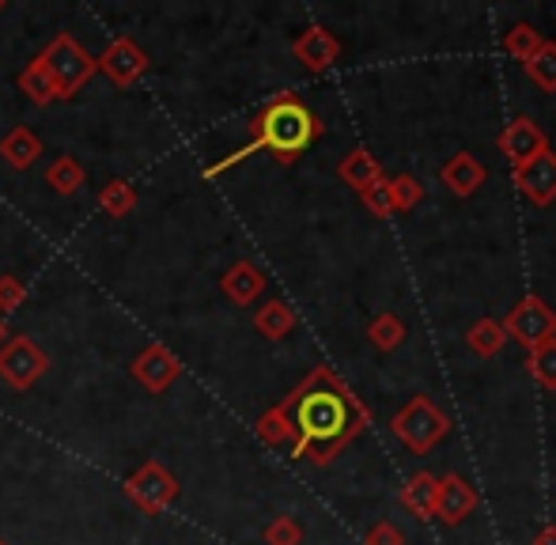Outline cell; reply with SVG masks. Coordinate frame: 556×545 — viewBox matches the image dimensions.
Masks as SVG:
<instances>
[{"label":"cell","mask_w":556,"mask_h":545,"mask_svg":"<svg viewBox=\"0 0 556 545\" xmlns=\"http://www.w3.org/2000/svg\"><path fill=\"white\" fill-rule=\"evenodd\" d=\"M280 406L295 424L292 458H315L318 466L333 462V455L364 432L367 417L364 402L352 398L349 386L330 368H315Z\"/></svg>","instance_id":"obj_1"},{"label":"cell","mask_w":556,"mask_h":545,"mask_svg":"<svg viewBox=\"0 0 556 545\" xmlns=\"http://www.w3.org/2000/svg\"><path fill=\"white\" fill-rule=\"evenodd\" d=\"M250 134H254V137H250L239 152L208 163L205 178L224 175V170H231L235 163L250 160V155H257V152H273L280 163L300 160V155L307 152L311 140L323 134V122H318L315 114H311L307 106L292 96V91H280L277 99H269V103L254 114V122H250Z\"/></svg>","instance_id":"obj_2"},{"label":"cell","mask_w":556,"mask_h":545,"mask_svg":"<svg viewBox=\"0 0 556 545\" xmlns=\"http://www.w3.org/2000/svg\"><path fill=\"white\" fill-rule=\"evenodd\" d=\"M38 61H42V68L50 73L53 91H58V103L76 99L84 91V84L99 73V61L91 58V53L80 46V38L68 35V30L53 35L50 42H46V50L38 53Z\"/></svg>","instance_id":"obj_3"},{"label":"cell","mask_w":556,"mask_h":545,"mask_svg":"<svg viewBox=\"0 0 556 545\" xmlns=\"http://www.w3.org/2000/svg\"><path fill=\"white\" fill-rule=\"evenodd\" d=\"M50 371V356L27 333H12V338L0 345V379L12 386L15 394L35 391L38 379Z\"/></svg>","instance_id":"obj_4"},{"label":"cell","mask_w":556,"mask_h":545,"mask_svg":"<svg viewBox=\"0 0 556 545\" xmlns=\"http://www.w3.org/2000/svg\"><path fill=\"white\" fill-rule=\"evenodd\" d=\"M122 493L129 496L144 516H163V511L178 500V481L167 466L155 462V458H148V462H140L137 470L125 478Z\"/></svg>","instance_id":"obj_5"},{"label":"cell","mask_w":556,"mask_h":545,"mask_svg":"<svg viewBox=\"0 0 556 545\" xmlns=\"http://www.w3.org/2000/svg\"><path fill=\"white\" fill-rule=\"evenodd\" d=\"M446 428H451L446 417L428 398H413L409 406L394 417V435L409 451H417V455H425L428 447H435V443L446 435Z\"/></svg>","instance_id":"obj_6"},{"label":"cell","mask_w":556,"mask_h":545,"mask_svg":"<svg viewBox=\"0 0 556 545\" xmlns=\"http://www.w3.org/2000/svg\"><path fill=\"white\" fill-rule=\"evenodd\" d=\"M99 73L106 76V80L114 84V88H132V84L144 80L148 73V53L137 46V38L129 35H117L111 38V46H106L103 53H99Z\"/></svg>","instance_id":"obj_7"},{"label":"cell","mask_w":556,"mask_h":545,"mask_svg":"<svg viewBox=\"0 0 556 545\" xmlns=\"http://www.w3.org/2000/svg\"><path fill=\"white\" fill-rule=\"evenodd\" d=\"M129 371L148 394H163V391H170V383H175L178 376H182V360H178L167 345L152 341V345L140 348V353L132 356Z\"/></svg>","instance_id":"obj_8"},{"label":"cell","mask_w":556,"mask_h":545,"mask_svg":"<svg viewBox=\"0 0 556 545\" xmlns=\"http://www.w3.org/2000/svg\"><path fill=\"white\" fill-rule=\"evenodd\" d=\"M504 333H511L515 341H522V345L534 353L538 345H545V341H553V333H556V315L549 307H545L542 300H522L519 307L507 315V322H504Z\"/></svg>","instance_id":"obj_9"},{"label":"cell","mask_w":556,"mask_h":545,"mask_svg":"<svg viewBox=\"0 0 556 545\" xmlns=\"http://www.w3.org/2000/svg\"><path fill=\"white\" fill-rule=\"evenodd\" d=\"M515 186L522 190V198H530L534 205H549L556 198V155L542 152L530 163L515 167Z\"/></svg>","instance_id":"obj_10"},{"label":"cell","mask_w":556,"mask_h":545,"mask_svg":"<svg viewBox=\"0 0 556 545\" xmlns=\"http://www.w3.org/2000/svg\"><path fill=\"white\" fill-rule=\"evenodd\" d=\"M500 148H504V155L515 167H522V163H530L534 155L549 152V140H545V134L530 118H515L511 126L500 134Z\"/></svg>","instance_id":"obj_11"},{"label":"cell","mask_w":556,"mask_h":545,"mask_svg":"<svg viewBox=\"0 0 556 545\" xmlns=\"http://www.w3.org/2000/svg\"><path fill=\"white\" fill-rule=\"evenodd\" d=\"M477 508V493L473 485H466V481L458 478V473H446L440 481V493H435V519H443L446 527L462 523L466 516H473Z\"/></svg>","instance_id":"obj_12"},{"label":"cell","mask_w":556,"mask_h":545,"mask_svg":"<svg viewBox=\"0 0 556 545\" xmlns=\"http://www.w3.org/2000/svg\"><path fill=\"white\" fill-rule=\"evenodd\" d=\"M220 292L235 303V307H250V303L262 300L265 272L257 269L254 262H235V266L220 277Z\"/></svg>","instance_id":"obj_13"},{"label":"cell","mask_w":556,"mask_h":545,"mask_svg":"<svg viewBox=\"0 0 556 545\" xmlns=\"http://www.w3.org/2000/svg\"><path fill=\"white\" fill-rule=\"evenodd\" d=\"M292 53L311 68V73H323V68H330L333 61H337V53H341V42H337V38L326 27H307L292 42Z\"/></svg>","instance_id":"obj_14"},{"label":"cell","mask_w":556,"mask_h":545,"mask_svg":"<svg viewBox=\"0 0 556 545\" xmlns=\"http://www.w3.org/2000/svg\"><path fill=\"white\" fill-rule=\"evenodd\" d=\"M0 160L12 170H27L42 160V137L30 126H12L4 137H0Z\"/></svg>","instance_id":"obj_15"},{"label":"cell","mask_w":556,"mask_h":545,"mask_svg":"<svg viewBox=\"0 0 556 545\" xmlns=\"http://www.w3.org/2000/svg\"><path fill=\"white\" fill-rule=\"evenodd\" d=\"M88 182V170L76 155H58V160L46 167V186H50L58 198H76Z\"/></svg>","instance_id":"obj_16"},{"label":"cell","mask_w":556,"mask_h":545,"mask_svg":"<svg viewBox=\"0 0 556 545\" xmlns=\"http://www.w3.org/2000/svg\"><path fill=\"white\" fill-rule=\"evenodd\" d=\"M337 175L344 178V182L352 186V190H371V186H379L382 182V167H379V160H375L371 152H364V148H356L352 155H344L341 160V167H337Z\"/></svg>","instance_id":"obj_17"},{"label":"cell","mask_w":556,"mask_h":545,"mask_svg":"<svg viewBox=\"0 0 556 545\" xmlns=\"http://www.w3.org/2000/svg\"><path fill=\"white\" fill-rule=\"evenodd\" d=\"M443 182L451 186L458 198H469L473 190H481V182H484V167L473 160L469 152H458L451 163L443 167Z\"/></svg>","instance_id":"obj_18"},{"label":"cell","mask_w":556,"mask_h":545,"mask_svg":"<svg viewBox=\"0 0 556 545\" xmlns=\"http://www.w3.org/2000/svg\"><path fill=\"white\" fill-rule=\"evenodd\" d=\"M254 330L262 333V338H269V341L288 338V333L295 330V310L288 307L285 300L262 303V307H257V315H254Z\"/></svg>","instance_id":"obj_19"},{"label":"cell","mask_w":556,"mask_h":545,"mask_svg":"<svg viewBox=\"0 0 556 545\" xmlns=\"http://www.w3.org/2000/svg\"><path fill=\"white\" fill-rule=\"evenodd\" d=\"M20 91H23V99L27 103H35V106H50V103H58V91H53V80H50V73L42 68V61H27L23 65V73H20Z\"/></svg>","instance_id":"obj_20"},{"label":"cell","mask_w":556,"mask_h":545,"mask_svg":"<svg viewBox=\"0 0 556 545\" xmlns=\"http://www.w3.org/2000/svg\"><path fill=\"white\" fill-rule=\"evenodd\" d=\"M435 493H440V481H435L432 473H413L402 489V504L413 511V516L428 519L435 511Z\"/></svg>","instance_id":"obj_21"},{"label":"cell","mask_w":556,"mask_h":545,"mask_svg":"<svg viewBox=\"0 0 556 545\" xmlns=\"http://www.w3.org/2000/svg\"><path fill=\"white\" fill-rule=\"evenodd\" d=\"M254 432L265 447H288V443H295V424H292V417H288L285 406H273L269 413H262L257 424H254Z\"/></svg>","instance_id":"obj_22"},{"label":"cell","mask_w":556,"mask_h":545,"mask_svg":"<svg viewBox=\"0 0 556 545\" xmlns=\"http://www.w3.org/2000/svg\"><path fill=\"white\" fill-rule=\"evenodd\" d=\"M140 205V193L132 182H125V178H111V182L99 190V208H103L106 216H114V220H122V216L137 213Z\"/></svg>","instance_id":"obj_23"},{"label":"cell","mask_w":556,"mask_h":545,"mask_svg":"<svg viewBox=\"0 0 556 545\" xmlns=\"http://www.w3.org/2000/svg\"><path fill=\"white\" fill-rule=\"evenodd\" d=\"M527 76L542 91H556V42L538 46V53L527 61Z\"/></svg>","instance_id":"obj_24"},{"label":"cell","mask_w":556,"mask_h":545,"mask_svg":"<svg viewBox=\"0 0 556 545\" xmlns=\"http://www.w3.org/2000/svg\"><path fill=\"white\" fill-rule=\"evenodd\" d=\"M507 333L500 322H492V318H481V322L469 330V348H473L477 356H496L500 348H504Z\"/></svg>","instance_id":"obj_25"},{"label":"cell","mask_w":556,"mask_h":545,"mask_svg":"<svg viewBox=\"0 0 556 545\" xmlns=\"http://www.w3.org/2000/svg\"><path fill=\"white\" fill-rule=\"evenodd\" d=\"M530 376H534L542 386L556 391V338L545 341V345H538L534 353H530Z\"/></svg>","instance_id":"obj_26"},{"label":"cell","mask_w":556,"mask_h":545,"mask_svg":"<svg viewBox=\"0 0 556 545\" xmlns=\"http://www.w3.org/2000/svg\"><path fill=\"white\" fill-rule=\"evenodd\" d=\"M538 46H542V38H538V30L527 27V23H519L515 30H507V38H504V50L511 53L515 61H522V65L534 58Z\"/></svg>","instance_id":"obj_27"},{"label":"cell","mask_w":556,"mask_h":545,"mask_svg":"<svg viewBox=\"0 0 556 545\" xmlns=\"http://www.w3.org/2000/svg\"><path fill=\"white\" fill-rule=\"evenodd\" d=\"M23 303H27V284L12 272H0V318L15 315Z\"/></svg>","instance_id":"obj_28"},{"label":"cell","mask_w":556,"mask_h":545,"mask_svg":"<svg viewBox=\"0 0 556 545\" xmlns=\"http://www.w3.org/2000/svg\"><path fill=\"white\" fill-rule=\"evenodd\" d=\"M402 338H405V326L397 322L394 315H382V318H375V322H371V341L382 348V353H390V348L402 345Z\"/></svg>","instance_id":"obj_29"},{"label":"cell","mask_w":556,"mask_h":545,"mask_svg":"<svg viewBox=\"0 0 556 545\" xmlns=\"http://www.w3.org/2000/svg\"><path fill=\"white\" fill-rule=\"evenodd\" d=\"M303 542V531L292 516H280L265 527V545H300Z\"/></svg>","instance_id":"obj_30"},{"label":"cell","mask_w":556,"mask_h":545,"mask_svg":"<svg viewBox=\"0 0 556 545\" xmlns=\"http://www.w3.org/2000/svg\"><path fill=\"white\" fill-rule=\"evenodd\" d=\"M390 193H394L397 213H405V208H413L420 198H425V190H420L417 178H394V182H390Z\"/></svg>","instance_id":"obj_31"},{"label":"cell","mask_w":556,"mask_h":545,"mask_svg":"<svg viewBox=\"0 0 556 545\" xmlns=\"http://www.w3.org/2000/svg\"><path fill=\"white\" fill-rule=\"evenodd\" d=\"M364 205L371 208L375 216H394V193H390V182L382 178L379 186H371V190H364Z\"/></svg>","instance_id":"obj_32"},{"label":"cell","mask_w":556,"mask_h":545,"mask_svg":"<svg viewBox=\"0 0 556 545\" xmlns=\"http://www.w3.org/2000/svg\"><path fill=\"white\" fill-rule=\"evenodd\" d=\"M402 531H397L394 523H379L371 527V534H367V545H402Z\"/></svg>","instance_id":"obj_33"},{"label":"cell","mask_w":556,"mask_h":545,"mask_svg":"<svg viewBox=\"0 0 556 545\" xmlns=\"http://www.w3.org/2000/svg\"><path fill=\"white\" fill-rule=\"evenodd\" d=\"M534 545H556V527H545V531L534 538Z\"/></svg>","instance_id":"obj_34"},{"label":"cell","mask_w":556,"mask_h":545,"mask_svg":"<svg viewBox=\"0 0 556 545\" xmlns=\"http://www.w3.org/2000/svg\"><path fill=\"white\" fill-rule=\"evenodd\" d=\"M8 341V318H0V345Z\"/></svg>","instance_id":"obj_35"},{"label":"cell","mask_w":556,"mask_h":545,"mask_svg":"<svg viewBox=\"0 0 556 545\" xmlns=\"http://www.w3.org/2000/svg\"><path fill=\"white\" fill-rule=\"evenodd\" d=\"M4 8H8V0H0V12H4Z\"/></svg>","instance_id":"obj_36"},{"label":"cell","mask_w":556,"mask_h":545,"mask_svg":"<svg viewBox=\"0 0 556 545\" xmlns=\"http://www.w3.org/2000/svg\"><path fill=\"white\" fill-rule=\"evenodd\" d=\"M0 545H8V542H0Z\"/></svg>","instance_id":"obj_37"}]
</instances>
